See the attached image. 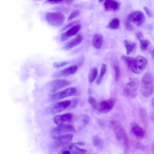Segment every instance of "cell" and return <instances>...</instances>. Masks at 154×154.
I'll return each instance as SVG.
<instances>
[{
	"label": "cell",
	"instance_id": "1",
	"mask_svg": "<svg viewBox=\"0 0 154 154\" xmlns=\"http://www.w3.org/2000/svg\"><path fill=\"white\" fill-rule=\"evenodd\" d=\"M153 77L150 72H146L142 77L140 83V91L146 97L150 96L153 92Z\"/></svg>",
	"mask_w": 154,
	"mask_h": 154
},
{
	"label": "cell",
	"instance_id": "2",
	"mask_svg": "<svg viewBox=\"0 0 154 154\" xmlns=\"http://www.w3.org/2000/svg\"><path fill=\"white\" fill-rule=\"evenodd\" d=\"M45 18L49 24L56 26H61L65 20L64 15L59 12H48L46 14Z\"/></svg>",
	"mask_w": 154,
	"mask_h": 154
},
{
	"label": "cell",
	"instance_id": "3",
	"mask_svg": "<svg viewBox=\"0 0 154 154\" xmlns=\"http://www.w3.org/2000/svg\"><path fill=\"white\" fill-rule=\"evenodd\" d=\"M75 132V128L72 125L65 124L54 128L51 130V135L53 138L56 140L61 135Z\"/></svg>",
	"mask_w": 154,
	"mask_h": 154
},
{
	"label": "cell",
	"instance_id": "4",
	"mask_svg": "<svg viewBox=\"0 0 154 154\" xmlns=\"http://www.w3.org/2000/svg\"><path fill=\"white\" fill-rule=\"evenodd\" d=\"M85 149L79 148L74 143H69L62 146L58 154H84Z\"/></svg>",
	"mask_w": 154,
	"mask_h": 154
},
{
	"label": "cell",
	"instance_id": "5",
	"mask_svg": "<svg viewBox=\"0 0 154 154\" xmlns=\"http://www.w3.org/2000/svg\"><path fill=\"white\" fill-rule=\"evenodd\" d=\"M116 103V100L114 98L104 100L98 104L97 109L101 113H106L112 109Z\"/></svg>",
	"mask_w": 154,
	"mask_h": 154
},
{
	"label": "cell",
	"instance_id": "6",
	"mask_svg": "<svg viewBox=\"0 0 154 154\" xmlns=\"http://www.w3.org/2000/svg\"><path fill=\"white\" fill-rule=\"evenodd\" d=\"M138 86V81L136 78H130L124 88V92L130 97H134L136 95Z\"/></svg>",
	"mask_w": 154,
	"mask_h": 154
},
{
	"label": "cell",
	"instance_id": "7",
	"mask_svg": "<svg viewBox=\"0 0 154 154\" xmlns=\"http://www.w3.org/2000/svg\"><path fill=\"white\" fill-rule=\"evenodd\" d=\"M77 91L76 88L75 87L67 88L53 94L51 97V99L53 101L60 100L74 95Z\"/></svg>",
	"mask_w": 154,
	"mask_h": 154
},
{
	"label": "cell",
	"instance_id": "8",
	"mask_svg": "<svg viewBox=\"0 0 154 154\" xmlns=\"http://www.w3.org/2000/svg\"><path fill=\"white\" fill-rule=\"evenodd\" d=\"M145 19L144 13L141 11H136L131 13L127 17L129 22H132L138 26L142 25Z\"/></svg>",
	"mask_w": 154,
	"mask_h": 154
},
{
	"label": "cell",
	"instance_id": "9",
	"mask_svg": "<svg viewBox=\"0 0 154 154\" xmlns=\"http://www.w3.org/2000/svg\"><path fill=\"white\" fill-rule=\"evenodd\" d=\"M71 100H65L57 102L51 107L50 112L51 114H55L59 113L67 108L70 105Z\"/></svg>",
	"mask_w": 154,
	"mask_h": 154
},
{
	"label": "cell",
	"instance_id": "10",
	"mask_svg": "<svg viewBox=\"0 0 154 154\" xmlns=\"http://www.w3.org/2000/svg\"><path fill=\"white\" fill-rule=\"evenodd\" d=\"M78 69L76 65L71 66L56 72L53 76L57 78L68 76L75 73Z\"/></svg>",
	"mask_w": 154,
	"mask_h": 154
},
{
	"label": "cell",
	"instance_id": "11",
	"mask_svg": "<svg viewBox=\"0 0 154 154\" xmlns=\"http://www.w3.org/2000/svg\"><path fill=\"white\" fill-rule=\"evenodd\" d=\"M73 135L71 134H63L61 135L56 140V141L53 145V147L57 148L60 146L69 143L73 139Z\"/></svg>",
	"mask_w": 154,
	"mask_h": 154
},
{
	"label": "cell",
	"instance_id": "12",
	"mask_svg": "<svg viewBox=\"0 0 154 154\" xmlns=\"http://www.w3.org/2000/svg\"><path fill=\"white\" fill-rule=\"evenodd\" d=\"M71 82L67 80L63 79H57L53 81L51 84V88L53 93L69 86Z\"/></svg>",
	"mask_w": 154,
	"mask_h": 154
},
{
	"label": "cell",
	"instance_id": "13",
	"mask_svg": "<svg viewBox=\"0 0 154 154\" xmlns=\"http://www.w3.org/2000/svg\"><path fill=\"white\" fill-rule=\"evenodd\" d=\"M121 59L125 63L128 68L134 73H141L137 67V63L135 58L134 57L122 55Z\"/></svg>",
	"mask_w": 154,
	"mask_h": 154
},
{
	"label": "cell",
	"instance_id": "14",
	"mask_svg": "<svg viewBox=\"0 0 154 154\" xmlns=\"http://www.w3.org/2000/svg\"><path fill=\"white\" fill-rule=\"evenodd\" d=\"M81 26L77 24L63 32L60 36V40L61 42L65 41L72 37L75 35L80 30Z\"/></svg>",
	"mask_w": 154,
	"mask_h": 154
},
{
	"label": "cell",
	"instance_id": "15",
	"mask_svg": "<svg viewBox=\"0 0 154 154\" xmlns=\"http://www.w3.org/2000/svg\"><path fill=\"white\" fill-rule=\"evenodd\" d=\"M130 131L131 134L138 138H142L145 135L144 130L134 121L131 122L130 124Z\"/></svg>",
	"mask_w": 154,
	"mask_h": 154
},
{
	"label": "cell",
	"instance_id": "16",
	"mask_svg": "<svg viewBox=\"0 0 154 154\" xmlns=\"http://www.w3.org/2000/svg\"><path fill=\"white\" fill-rule=\"evenodd\" d=\"M72 118V114L67 113L55 116L53 118V121L55 123L59 125L69 122Z\"/></svg>",
	"mask_w": 154,
	"mask_h": 154
},
{
	"label": "cell",
	"instance_id": "17",
	"mask_svg": "<svg viewBox=\"0 0 154 154\" xmlns=\"http://www.w3.org/2000/svg\"><path fill=\"white\" fill-rule=\"evenodd\" d=\"M83 37L81 34L67 42L63 48L66 50L70 49L79 45L82 41Z\"/></svg>",
	"mask_w": 154,
	"mask_h": 154
},
{
	"label": "cell",
	"instance_id": "18",
	"mask_svg": "<svg viewBox=\"0 0 154 154\" xmlns=\"http://www.w3.org/2000/svg\"><path fill=\"white\" fill-rule=\"evenodd\" d=\"M103 6L105 10L106 11H115L119 10L120 4L117 1L108 0L104 1Z\"/></svg>",
	"mask_w": 154,
	"mask_h": 154
},
{
	"label": "cell",
	"instance_id": "19",
	"mask_svg": "<svg viewBox=\"0 0 154 154\" xmlns=\"http://www.w3.org/2000/svg\"><path fill=\"white\" fill-rule=\"evenodd\" d=\"M114 128V133L117 140L119 141L123 140L125 136L127 134L125 130L122 126L119 125H115Z\"/></svg>",
	"mask_w": 154,
	"mask_h": 154
},
{
	"label": "cell",
	"instance_id": "20",
	"mask_svg": "<svg viewBox=\"0 0 154 154\" xmlns=\"http://www.w3.org/2000/svg\"><path fill=\"white\" fill-rule=\"evenodd\" d=\"M103 42V38L100 34L96 33L93 35L92 43L93 46L95 48L99 49L102 47Z\"/></svg>",
	"mask_w": 154,
	"mask_h": 154
},
{
	"label": "cell",
	"instance_id": "21",
	"mask_svg": "<svg viewBox=\"0 0 154 154\" xmlns=\"http://www.w3.org/2000/svg\"><path fill=\"white\" fill-rule=\"evenodd\" d=\"M137 63L138 68L141 73L145 69L146 64L147 60L143 56L138 55L135 58Z\"/></svg>",
	"mask_w": 154,
	"mask_h": 154
},
{
	"label": "cell",
	"instance_id": "22",
	"mask_svg": "<svg viewBox=\"0 0 154 154\" xmlns=\"http://www.w3.org/2000/svg\"><path fill=\"white\" fill-rule=\"evenodd\" d=\"M124 45L127 50V54H129L135 49L136 46V44L129 42L127 39L124 40Z\"/></svg>",
	"mask_w": 154,
	"mask_h": 154
},
{
	"label": "cell",
	"instance_id": "23",
	"mask_svg": "<svg viewBox=\"0 0 154 154\" xmlns=\"http://www.w3.org/2000/svg\"><path fill=\"white\" fill-rule=\"evenodd\" d=\"M106 70V65L103 63L102 64L100 72V74L96 80V84L99 85L102 82L103 78L105 75Z\"/></svg>",
	"mask_w": 154,
	"mask_h": 154
},
{
	"label": "cell",
	"instance_id": "24",
	"mask_svg": "<svg viewBox=\"0 0 154 154\" xmlns=\"http://www.w3.org/2000/svg\"><path fill=\"white\" fill-rule=\"evenodd\" d=\"M120 20L118 18L112 19L107 26L109 29H115L119 28L120 26Z\"/></svg>",
	"mask_w": 154,
	"mask_h": 154
},
{
	"label": "cell",
	"instance_id": "25",
	"mask_svg": "<svg viewBox=\"0 0 154 154\" xmlns=\"http://www.w3.org/2000/svg\"><path fill=\"white\" fill-rule=\"evenodd\" d=\"M98 73V69L96 68H93L90 70L88 75V81L90 83L94 82L97 77Z\"/></svg>",
	"mask_w": 154,
	"mask_h": 154
},
{
	"label": "cell",
	"instance_id": "26",
	"mask_svg": "<svg viewBox=\"0 0 154 154\" xmlns=\"http://www.w3.org/2000/svg\"><path fill=\"white\" fill-rule=\"evenodd\" d=\"M92 142L94 146L98 148L101 147L103 145V140L100 137L97 135H94L93 137Z\"/></svg>",
	"mask_w": 154,
	"mask_h": 154
},
{
	"label": "cell",
	"instance_id": "27",
	"mask_svg": "<svg viewBox=\"0 0 154 154\" xmlns=\"http://www.w3.org/2000/svg\"><path fill=\"white\" fill-rule=\"evenodd\" d=\"M113 68L114 72V79L116 82L118 81L120 76V70L119 66L117 64L113 65Z\"/></svg>",
	"mask_w": 154,
	"mask_h": 154
},
{
	"label": "cell",
	"instance_id": "28",
	"mask_svg": "<svg viewBox=\"0 0 154 154\" xmlns=\"http://www.w3.org/2000/svg\"><path fill=\"white\" fill-rule=\"evenodd\" d=\"M140 42V47L143 51L146 50L149 45V42L147 40L143 39L139 41Z\"/></svg>",
	"mask_w": 154,
	"mask_h": 154
},
{
	"label": "cell",
	"instance_id": "29",
	"mask_svg": "<svg viewBox=\"0 0 154 154\" xmlns=\"http://www.w3.org/2000/svg\"><path fill=\"white\" fill-rule=\"evenodd\" d=\"M80 13L79 10H75L73 11L70 14L67 19L68 22L70 21L78 16Z\"/></svg>",
	"mask_w": 154,
	"mask_h": 154
},
{
	"label": "cell",
	"instance_id": "30",
	"mask_svg": "<svg viewBox=\"0 0 154 154\" xmlns=\"http://www.w3.org/2000/svg\"><path fill=\"white\" fill-rule=\"evenodd\" d=\"M78 21L76 20L69 23L65 26L61 30L60 32H63L66 30L68 29L72 28L73 26L78 24L79 23Z\"/></svg>",
	"mask_w": 154,
	"mask_h": 154
},
{
	"label": "cell",
	"instance_id": "31",
	"mask_svg": "<svg viewBox=\"0 0 154 154\" xmlns=\"http://www.w3.org/2000/svg\"><path fill=\"white\" fill-rule=\"evenodd\" d=\"M123 140L124 151L126 153L128 152L129 147V139L128 134L125 136Z\"/></svg>",
	"mask_w": 154,
	"mask_h": 154
},
{
	"label": "cell",
	"instance_id": "32",
	"mask_svg": "<svg viewBox=\"0 0 154 154\" xmlns=\"http://www.w3.org/2000/svg\"><path fill=\"white\" fill-rule=\"evenodd\" d=\"M88 102L93 108L94 109H97L98 103L96 100L93 97L90 96L88 97Z\"/></svg>",
	"mask_w": 154,
	"mask_h": 154
},
{
	"label": "cell",
	"instance_id": "33",
	"mask_svg": "<svg viewBox=\"0 0 154 154\" xmlns=\"http://www.w3.org/2000/svg\"><path fill=\"white\" fill-rule=\"evenodd\" d=\"M69 62L67 61L54 62L53 65L56 68H59L63 67L69 64Z\"/></svg>",
	"mask_w": 154,
	"mask_h": 154
},
{
	"label": "cell",
	"instance_id": "34",
	"mask_svg": "<svg viewBox=\"0 0 154 154\" xmlns=\"http://www.w3.org/2000/svg\"><path fill=\"white\" fill-rule=\"evenodd\" d=\"M80 119L84 125H87L89 121V117L87 115H82L80 117Z\"/></svg>",
	"mask_w": 154,
	"mask_h": 154
},
{
	"label": "cell",
	"instance_id": "35",
	"mask_svg": "<svg viewBox=\"0 0 154 154\" xmlns=\"http://www.w3.org/2000/svg\"><path fill=\"white\" fill-rule=\"evenodd\" d=\"M140 117L141 119L144 120L146 117V113L145 109L141 108L140 109L139 112Z\"/></svg>",
	"mask_w": 154,
	"mask_h": 154
},
{
	"label": "cell",
	"instance_id": "36",
	"mask_svg": "<svg viewBox=\"0 0 154 154\" xmlns=\"http://www.w3.org/2000/svg\"><path fill=\"white\" fill-rule=\"evenodd\" d=\"M78 100L77 98H74L71 101V103L69 107V109H72L75 108L77 105Z\"/></svg>",
	"mask_w": 154,
	"mask_h": 154
},
{
	"label": "cell",
	"instance_id": "37",
	"mask_svg": "<svg viewBox=\"0 0 154 154\" xmlns=\"http://www.w3.org/2000/svg\"><path fill=\"white\" fill-rule=\"evenodd\" d=\"M45 2L51 4H55L63 3V0H47Z\"/></svg>",
	"mask_w": 154,
	"mask_h": 154
},
{
	"label": "cell",
	"instance_id": "38",
	"mask_svg": "<svg viewBox=\"0 0 154 154\" xmlns=\"http://www.w3.org/2000/svg\"><path fill=\"white\" fill-rule=\"evenodd\" d=\"M143 9L149 17H152V14L151 12L147 6H144L143 7Z\"/></svg>",
	"mask_w": 154,
	"mask_h": 154
},
{
	"label": "cell",
	"instance_id": "39",
	"mask_svg": "<svg viewBox=\"0 0 154 154\" xmlns=\"http://www.w3.org/2000/svg\"><path fill=\"white\" fill-rule=\"evenodd\" d=\"M135 37L136 38L140 41L143 39V33L141 32H138L135 34Z\"/></svg>",
	"mask_w": 154,
	"mask_h": 154
},
{
	"label": "cell",
	"instance_id": "40",
	"mask_svg": "<svg viewBox=\"0 0 154 154\" xmlns=\"http://www.w3.org/2000/svg\"><path fill=\"white\" fill-rule=\"evenodd\" d=\"M125 26L127 29L129 30L133 31L134 29L133 26L128 21L125 22Z\"/></svg>",
	"mask_w": 154,
	"mask_h": 154
},
{
	"label": "cell",
	"instance_id": "41",
	"mask_svg": "<svg viewBox=\"0 0 154 154\" xmlns=\"http://www.w3.org/2000/svg\"><path fill=\"white\" fill-rule=\"evenodd\" d=\"M56 9L57 10H58L59 11H63V12H66L68 11V9L65 7H57Z\"/></svg>",
	"mask_w": 154,
	"mask_h": 154
},
{
	"label": "cell",
	"instance_id": "42",
	"mask_svg": "<svg viewBox=\"0 0 154 154\" xmlns=\"http://www.w3.org/2000/svg\"><path fill=\"white\" fill-rule=\"evenodd\" d=\"M75 144L79 146H84L85 145V143L82 142H78L75 143Z\"/></svg>",
	"mask_w": 154,
	"mask_h": 154
},
{
	"label": "cell",
	"instance_id": "43",
	"mask_svg": "<svg viewBox=\"0 0 154 154\" xmlns=\"http://www.w3.org/2000/svg\"><path fill=\"white\" fill-rule=\"evenodd\" d=\"M151 55L152 56V57L153 58V56H154V51L153 50H152V51H151Z\"/></svg>",
	"mask_w": 154,
	"mask_h": 154
},
{
	"label": "cell",
	"instance_id": "44",
	"mask_svg": "<svg viewBox=\"0 0 154 154\" xmlns=\"http://www.w3.org/2000/svg\"><path fill=\"white\" fill-rule=\"evenodd\" d=\"M103 1V0H99L98 1V2H99V3H102V2Z\"/></svg>",
	"mask_w": 154,
	"mask_h": 154
}]
</instances>
